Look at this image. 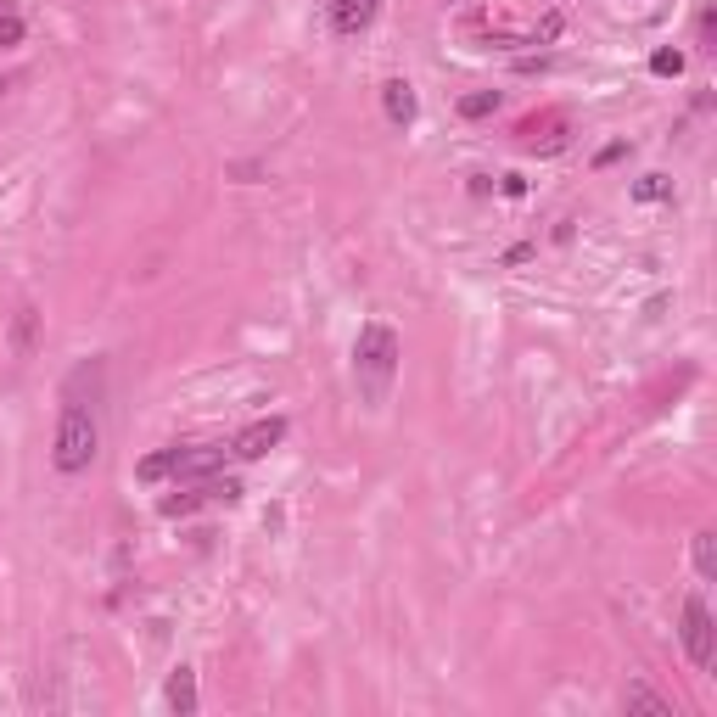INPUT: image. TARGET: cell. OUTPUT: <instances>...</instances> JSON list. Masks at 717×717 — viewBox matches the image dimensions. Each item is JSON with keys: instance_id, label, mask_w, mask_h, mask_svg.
<instances>
[{"instance_id": "277c9868", "label": "cell", "mask_w": 717, "mask_h": 717, "mask_svg": "<svg viewBox=\"0 0 717 717\" xmlns=\"http://www.w3.org/2000/svg\"><path fill=\"white\" fill-rule=\"evenodd\" d=\"M281 437H286V421H281V415H264V421L241 426L236 443H230V454H236V460H264V454L275 449Z\"/></svg>"}, {"instance_id": "5b68a950", "label": "cell", "mask_w": 717, "mask_h": 717, "mask_svg": "<svg viewBox=\"0 0 717 717\" xmlns=\"http://www.w3.org/2000/svg\"><path fill=\"white\" fill-rule=\"evenodd\" d=\"M381 0H331V23H337V34H365L370 23H376Z\"/></svg>"}, {"instance_id": "5bb4252c", "label": "cell", "mask_w": 717, "mask_h": 717, "mask_svg": "<svg viewBox=\"0 0 717 717\" xmlns=\"http://www.w3.org/2000/svg\"><path fill=\"white\" fill-rule=\"evenodd\" d=\"M695 572L717 577V538L712 533H695Z\"/></svg>"}, {"instance_id": "ac0fdd59", "label": "cell", "mask_w": 717, "mask_h": 717, "mask_svg": "<svg viewBox=\"0 0 717 717\" xmlns=\"http://www.w3.org/2000/svg\"><path fill=\"white\" fill-rule=\"evenodd\" d=\"M17 40H23V17L6 12V17H0V45H17Z\"/></svg>"}, {"instance_id": "d6986e66", "label": "cell", "mask_w": 717, "mask_h": 717, "mask_svg": "<svg viewBox=\"0 0 717 717\" xmlns=\"http://www.w3.org/2000/svg\"><path fill=\"white\" fill-rule=\"evenodd\" d=\"M712 34H717V17L701 12V51H712Z\"/></svg>"}, {"instance_id": "9c48e42d", "label": "cell", "mask_w": 717, "mask_h": 717, "mask_svg": "<svg viewBox=\"0 0 717 717\" xmlns=\"http://www.w3.org/2000/svg\"><path fill=\"white\" fill-rule=\"evenodd\" d=\"M34 342H40V309L23 303V309L12 314V353L17 359H34Z\"/></svg>"}, {"instance_id": "52a82bcc", "label": "cell", "mask_w": 717, "mask_h": 717, "mask_svg": "<svg viewBox=\"0 0 717 717\" xmlns=\"http://www.w3.org/2000/svg\"><path fill=\"white\" fill-rule=\"evenodd\" d=\"M163 701H169V712L191 717V712H197V673H191V667H174L169 689H163Z\"/></svg>"}, {"instance_id": "7c38bea8", "label": "cell", "mask_w": 717, "mask_h": 717, "mask_svg": "<svg viewBox=\"0 0 717 717\" xmlns=\"http://www.w3.org/2000/svg\"><path fill=\"white\" fill-rule=\"evenodd\" d=\"M197 505H208V488H185V493H174V499H163V516H191Z\"/></svg>"}, {"instance_id": "4fadbf2b", "label": "cell", "mask_w": 717, "mask_h": 717, "mask_svg": "<svg viewBox=\"0 0 717 717\" xmlns=\"http://www.w3.org/2000/svg\"><path fill=\"white\" fill-rule=\"evenodd\" d=\"M202 488H208V505H236V499H241V482L236 477H202Z\"/></svg>"}, {"instance_id": "8fae6325", "label": "cell", "mask_w": 717, "mask_h": 717, "mask_svg": "<svg viewBox=\"0 0 717 717\" xmlns=\"http://www.w3.org/2000/svg\"><path fill=\"white\" fill-rule=\"evenodd\" d=\"M163 477H180V443L174 449H157L141 460V482H163Z\"/></svg>"}, {"instance_id": "7a4b0ae2", "label": "cell", "mask_w": 717, "mask_h": 717, "mask_svg": "<svg viewBox=\"0 0 717 717\" xmlns=\"http://www.w3.org/2000/svg\"><path fill=\"white\" fill-rule=\"evenodd\" d=\"M96 449H101L96 404H85L79 393H68V404H62V421H57V443H51V460H57L62 477H79V471H90Z\"/></svg>"}, {"instance_id": "ba28073f", "label": "cell", "mask_w": 717, "mask_h": 717, "mask_svg": "<svg viewBox=\"0 0 717 717\" xmlns=\"http://www.w3.org/2000/svg\"><path fill=\"white\" fill-rule=\"evenodd\" d=\"M381 107H387L393 124H415V85L409 79H387L381 85Z\"/></svg>"}, {"instance_id": "30bf717a", "label": "cell", "mask_w": 717, "mask_h": 717, "mask_svg": "<svg viewBox=\"0 0 717 717\" xmlns=\"http://www.w3.org/2000/svg\"><path fill=\"white\" fill-rule=\"evenodd\" d=\"M622 712H645V717H673V701L656 695L650 684H628L622 689Z\"/></svg>"}, {"instance_id": "ffe728a7", "label": "cell", "mask_w": 717, "mask_h": 717, "mask_svg": "<svg viewBox=\"0 0 717 717\" xmlns=\"http://www.w3.org/2000/svg\"><path fill=\"white\" fill-rule=\"evenodd\" d=\"M0 90H6V85H0Z\"/></svg>"}, {"instance_id": "9a60e30c", "label": "cell", "mask_w": 717, "mask_h": 717, "mask_svg": "<svg viewBox=\"0 0 717 717\" xmlns=\"http://www.w3.org/2000/svg\"><path fill=\"white\" fill-rule=\"evenodd\" d=\"M493 107H499V90H471V96H460V113L465 118H488Z\"/></svg>"}, {"instance_id": "8992f818", "label": "cell", "mask_w": 717, "mask_h": 717, "mask_svg": "<svg viewBox=\"0 0 717 717\" xmlns=\"http://www.w3.org/2000/svg\"><path fill=\"white\" fill-rule=\"evenodd\" d=\"M225 465V449L219 443H191V449H180V482H202L213 477Z\"/></svg>"}, {"instance_id": "6da1fadb", "label": "cell", "mask_w": 717, "mask_h": 717, "mask_svg": "<svg viewBox=\"0 0 717 717\" xmlns=\"http://www.w3.org/2000/svg\"><path fill=\"white\" fill-rule=\"evenodd\" d=\"M393 376H398V331L370 320L365 331H359V342H353V381H359V398L376 409L381 398H387V387H393Z\"/></svg>"}, {"instance_id": "3957f363", "label": "cell", "mask_w": 717, "mask_h": 717, "mask_svg": "<svg viewBox=\"0 0 717 717\" xmlns=\"http://www.w3.org/2000/svg\"><path fill=\"white\" fill-rule=\"evenodd\" d=\"M678 639H684L689 661H695L701 673H712L717 667V628H712V611H706L701 594H689L684 611H678Z\"/></svg>"}, {"instance_id": "e0dca14e", "label": "cell", "mask_w": 717, "mask_h": 717, "mask_svg": "<svg viewBox=\"0 0 717 717\" xmlns=\"http://www.w3.org/2000/svg\"><path fill=\"white\" fill-rule=\"evenodd\" d=\"M650 73H661V79H678V73H684V57H678V51H656V57H650Z\"/></svg>"}, {"instance_id": "2e32d148", "label": "cell", "mask_w": 717, "mask_h": 717, "mask_svg": "<svg viewBox=\"0 0 717 717\" xmlns=\"http://www.w3.org/2000/svg\"><path fill=\"white\" fill-rule=\"evenodd\" d=\"M633 197H639V202H661V197H673V180H667V174H645V180L633 185Z\"/></svg>"}]
</instances>
